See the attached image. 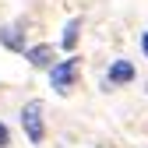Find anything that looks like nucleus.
Here are the masks:
<instances>
[{
	"label": "nucleus",
	"mask_w": 148,
	"mask_h": 148,
	"mask_svg": "<svg viewBox=\"0 0 148 148\" xmlns=\"http://www.w3.org/2000/svg\"><path fill=\"white\" fill-rule=\"evenodd\" d=\"M78 28H81V18H71L67 28H64V49H67V53L78 46Z\"/></svg>",
	"instance_id": "obj_6"
},
{
	"label": "nucleus",
	"mask_w": 148,
	"mask_h": 148,
	"mask_svg": "<svg viewBox=\"0 0 148 148\" xmlns=\"http://www.w3.org/2000/svg\"><path fill=\"white\" fill-rule=\"evenodd\" d=\"M131 78H134V64L131 60H116L109 67V74H106V85H127Z\"/></svg>",
	"instance_id": "obj_3"
},
{
	"label": "nucleus",
	"mask_w": 148,
	"mask_h": 148,
	"mask_svg": "<svg viewBox=\"0 0 148 148\" xmlns=\"http://www.w3.org/2000/svg\"><path fill=\"white\" fill-rule=\"evenodd\" d=\"M21 127H25V134H28L32 145H42L46 127H42V102H39V99L25 102V109H21Z\"/></svg>",
	"instance_id": "obj_1"
},
{
	"label": "nucleus",
	"mask_w": 148,
	"mask_h": 148,
	"mask_svg": "<svg viewBox=\"0 0 148 148\" xmlns=\"http://www.w3.org/2000/svg\"><path fill=\"white\" fill-rule=\"evenodd\" d=\"M25 60L32 64V67H49L53 64V46H32V49H25Z\"/></svg>",
	"instance_id": "obj_5"
},
{
	"label": "nucleus",
	"mask_w": 148,
	"mask_h": 148,
	"mask_svg": "<svg viewBox=\"0 0 148 148\" xmlns=\"http://www.w3.org/2000/svg\"><path fill=\"white\" fill-rule=\"evenodd\" d=\"M0 42L7 49H14V53H25V32L18 25H7V28H0Z\"/></svg>",
	"instance_id": "obj_4"
},
{
	"label": "nucleus",
	"mask_w": 148,
	"mask_h": 148,
	"mask_svg": "<svg viewBox=\"0 0 148 148\" xmlns=\"http://www.w3.org/2000/svg\"><path fill=\"white\" fill-rule=\"evenodd\" d=\"M141 49H145V57H148V32L141 35Z\"/></svg>",
	"instance_id": "obj_8"
},
{
	"label": "nucleus",
	"mask_w": 148,
	"mask_h": 148,
	"mask_svg": "<svg viewBox=\"0 0 148 148\" xmlns=\"http://www.w3.org/2000/svg\"><path fill=\"white\" fill-rule=\"evenodd\" d=\"M7 145H11V131H7L4 123H0V148H7Z\"/></svg>",
	"instance_id": "obj_7"
},
{
	"label": "nucleus",
	"mask_w": 148,
	"mask_h": 148,
	"mask_svg": "<svg viewBox=\"0 0 148 148\" xmlns=\"http://www.w3.org/2000/svg\"><path fill=\"white\" fill-rule=\"evenodd\" d=\"M74 78H78V60H74V57L53 64V71H49V85L57 88V92H67L74 85Z\"/></svg>",
	"instance_id": "obj_2"
}]
</instances>
